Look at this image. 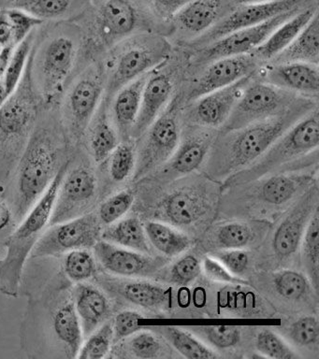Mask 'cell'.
Here are the masks:
<instances>
[{
    "mask_svg": "<svg viewBox=\"0 0 319 359\" xmlns=\"http://www.w3.org/2000/svg\"><path fill=\"white\" fill-rule=\"evenodd\" d=\"M318 11V6L315 4L299 11L279 25L259 47L251 53V55L260 64L269 63L295 39Z\"/></svg>",
    "mask_w": 319,
    "mask_h": 359,
    "instance_id": "484cf974",
    "label": "cell"
},
{
    "mask_svg": "<svg viewBox=\"0 0 319 359\" xmlns=\"http://www.w3.org/2000/svg\"><path fill=\"white\" fill-rule=\"evenodd\" d=\"M256 231L250 224L232 222L217 227L215 243L222 249H245L256 240Z\"/></svg>",
    "mask_w": 319,
    "mask_h": 359,
    "instance_id": "ab89813d",
    "label": "cell"
},
{
    "mask_svg": "<svg viewBox=\"0 0 319 359\" xmlns=\"http://www.w3.org/2000/svg\"><path fill=\"white\" fill-rule=\"evenodd\" d=\"M318 4V0H277V1L237 5L203 35L191 41L196 49L207 46L234 31L262 24L279 14L296 8H305Z\"/></svg>",
    "mask_w": 319,
    "mask_h": 359,
    "instance_id": "9c48e42d",
    "label": "cell"
},
{
    "mask_svg": "<svg viewBox=\"0 0 319 359\" xmlns=\"http://www.w3.org/2000/svg\"><path fill=\"white\" fill-rule=\"evenodd\" d=\"M114 345V331L111 320L97 327L83 339L78 359H102L107 358Z\"/></svg>",
    "mask_w": 319,
    "mask_h": 359,
    "instance_id": "f35d334b",
    "label": "cell"
},
{
    "mask_svg": "<svg viewBox=\"0 0 319 359\" xmlns=\"http://www.w3.org/2000/svg\"><path fill=\"white\" fill-rule=\"evenodd\" d=\"M203 266L207 277L211 280L231 283V285H247L245 280L229 272L217 258L210 257L204 258Z\"/></svg>",
    "mask_w": 319,
    "mask_h": 359,
    "instance_id": "db71d44e",
    "label": "cell"
},
{
    "mask_svg": "<svg viewBox=\"0 0 319 359\" xmlns=\"http://www.w3.org/2000/svg\"><path fill=\"white\" fill-rule=\"evenodd\" d=\"M109 158V174L114 182H125L135 170V151L130 143H119Z\"/></svg>",
    "mask_w": 319,
    "mask_h": 359,
    "instance_id": "7bdbcfd3",
    "label": "cell"
},
{
    "mask_svg": "<svg viewBox=\"0 0 319 359\" xmlns=\"http://www.w3.org/2000/svg\"><path fill=\"white\" fill-rule=\"evenodd\" d=\"M302 263L313 291L318 294L319 283V212L316 208L302 237Z\"/></svg>",
    "mask_w": 319,
    "mask_h": 359,
    "instance_id": "836d02e7",
    "label": "cell"
},
{
    "mask_svg": "<svg viewBox=\"0 0 319 359\" xmlns=\"http://www.w3.org/2000/svg\"><path fill=\"white\" fill-rule=\"evenodd\" d=\"M259 65L251 53L217 59L209 63L196 79L187 92L186 100L192 102L204 95L254 74L259 69Z\"/></svg>",
    "mask_w": 319,
    "mask_h": 359,
    "instance_id": "ac0fdd59",
    "label": "cell"
},
{
    "mask_svg": "<svg viewBox=\"0 0 319 359\" xmlns=\"http://www.w3.org/2000/svg\"><path fill=\"white\" fill-rule=\"evenodd\" d=\"M198 331L210 344L222 349L235 346L240 339V330L232 325H205Z\"/></svg>",
    "mask_w": 319,
    "mask_h": 359,
    "instance_id": "c3c4849f",
    "label": "cell"
},
{
    "mask_svg": "<svg viewBox=\"0 0 319 359\" xmlns=\"http://www.w3.org/2000/svg\"><path fill=\"white\" fill-rule=\"evenodd\" d=\"M75 55L76 50L71 39L57 36L50 42L41 64L47 88L55 90L62 86L74 67Z\"/></svg>",
    "mask_w": 319,
    "mask_h": 359,
    "instance_id": "4316f807",
    "label": "cell"
},
{
    "mask_svg": "<svg viewBox=\"0 0 319 359\" xmlns=\"http://www.w3.org/2000/svg\"><path fill=\"white\" fill-rule=\"evenodd\" d=\"M175 81L168 72H150L145 83L138 118L131 135L139 137L169 106L173 98Z\"/></svg>",
    "mask_w": 319,
    "mask_h": 359,
    "instance_id": "7402d4cb",
    "label": "cell"
},
{
    "mask_svg": "<svg viewBox=\"0 0 319 359\" xmlns=\"http://www.w3.org/2000/svg\"><path fill=\"white\" fill-rule=\"evenodd\" d=\"M15 48L12 45L2 48L1 53H0V79L4 78Z\"/></svg>",
    "mask_w": 319,
    "mask_h": 359,
    "instance_id": "6f0895ef",
    "label": "cell"
},
{
    "mask_svg": "<svg viewBox=\"0 0 319 359\" xmlns=\"http://www.w3.org/2000/svg\"><path fill=\"white\" fill-rule=\"evenodd\" d=\"M144 137L138 157H136L133 178L135 181L153 174L175 154L182 139L180 111L177 98L151 125Z\"/></svg>",
    "mask_w": 319,
    "mask_h": 359,
    "instance_id": "52a82bcc",
    "label": "cell"
},
{
    "mask_svg": "<svg viewBox=\"0 0 319 359\" xmlns=\"http://www.w3.org/2000/svg\"><path fill=\"white\" fill-rule=\"evenodd\" d=\"M201 264L194 255H186L172 266L170 278L179 285H189L201 274Z\"/></svg>",
    "mask_w": 319,
    "mask_h": 359,
    "instance_id": "f907efd6",
    "label": "cell"
},
{
    "mask_svg": "<svg viewBox=\"0 0 319 359\" xmlns=\"http://www.w3.org/2000/svg\"><path fill=\"white\" fill-rule=\"evenodd\" d=\"M72 300L83 339L90 335L100 325L110 320L111 304L110 299L99 285L90 282L74 283L72 287Z\"/></svg>",
    "mask_w": 319,
    "mask_h": 359,
    "instance_id": "603a6c76",
    "label": "cell"
},
{
    "mask_svg": "<svg viewBox=\"0 0 319 359\" xmlns=\"http://www.w3.org/2000/svg\"><path fill=\"white\" fill-rule=\"evenodd\" d=\"M2 48H4V47H2L1 45H0V53H1Z\"/></svg>",
    "mask_w": 319,
    "mask_h": 359,
    "instance_id": "94428289",
    "label": "cell"
},
{
    "mask_svg": "<svg viewBox=\"0 0 319 359\" xmlns=\"http://www.w3.org/2000/svg\"><path fill=\"white\" fill-rule=\"evenodd\" d=\"M97 180L86 165L67 168L60 182L49 226L91 212L97 198Z\"/></svg>",
    "mask_w": 319,
    "mask_h": 359,
    "instance_id": "30bf717a",
    "label": "cell"
},
{
    "mask_svg": "<svg viewBox=\"0 0 319 359\" xmlns=\"http://www.w3.org/2000/svg\"><path fill=\"white\" fill-rule=\"evenodd\" d=\"M159 21L170 22L175 14L191 0H142Z\"/></svg>",
    "mask_w": 319,
    "mask_h": 359,
    "instance_id": "11a10c76",
    "label": "cell"
},
{
    "mask_svg": "<svg viewBox=\"0 0 319 359\" xmlns=\"http://www.w3.org/2000/svg\"><path fill=\"white\" fill-rule=\"evenodd\" d=\"M96 285L103 291L118 296L125 302L147 309H161L169 305L172 291L166 286L144 280H120L109 274H97Z\"/></svg>",
    "mask_w": 319,
    "mask_h": 359,
    "instance_id": "44dd1931",
    "label": "cell"
},
{
    "mask_svg": "<svg viewBox=\"0 0 319 359\" xmlns=\"http://www.w3.org/2000/svg\"><path fill=\"white\" fill-rule=\"evenodd\" d=\"M118 144L116 131L106 118H102L94 128L90 139V151L94 161L97 164L106 161Z\"/></svg>",
    "mask_w": 319,
    "mask_h": 359,
    "instance_id": "60d3db41",
    "label": "cell"
},
{
    "mask_svg": "<svg viewBox=\"0 0 319 359\" xmlns=\"http://www.w3.org/2000/svg\"><path fill=\"white\" fill-rule=\"evenodd\" d=\"M288 337L297 346L318 348L319 342L318 319L313 316H302L288 328Z\"/></svg>",
    "mask_w": 319,
    "mask_h": 359,
    "instance_id": "f6af8a7d",
    "label": "cell"
},
{
    "mask_svg": "<svg viewBox=\"0 0 319 359\" xmlns=\"http://www.w3.org/2000/svg\"><path fill=\"white\" fill-rule=\"evenodd\" d=\"M102 86L94 79H83L69 95V109L78 125L85 126L99 105Z\"/></svg>",
    "mask_w": 319,
    "mask_h": 359,
    "instance_id": "1f68e13d",
    "label": "cell"
},
{
    "mask_svg": "<svg viewBox=\"0 0 319 359\" xmlns=\"http://www.w3.org/2000/svg\"><path fill=\"white\" fill-rule=\"evenodd\" d=\"M318 144L319 116L316 107L283 133L256 161L226 178L224 185L242 187L274 172L281 173L284 168L285 172H290V164L301 163L305 157L318 151Z\"/></svg>",
    "mask_w": 319,
    "mask_h": 359,
    "instance_id": "277c9868",
    "label": "cell"
},
{
    "mask_svg": "<svg viewBox=\"0 0 319 359\" xmlns=\"http://www.w3.org/2000/svg\"><path fill=\"white\" fill-rule=\"evenodd\" d=\"M161 332L179 353L189 359H212L219 358L214 351L186 330L177 327H162Z\"/></svg>",
    "mask_w": 319,
    "mask_h": 359,
    "instance_id": "d590c367",
    "label": "cell"
},
{
    "mask_svg": "<svg viewBox=\"0 0 319 359\" xmlns=\"http://www.w3.org/2000/svg\"><path fill=\"white\" fill-rule=\"evenodd\" d=\"M61 269L29 292L20 327L22 351L32 359H74L83 333Z\"/></svg>",
    "mask_w": 319,
    "mask_h": 359,
    "instance_id": "6da1fadb",
    "label": "cell"
},
{
    "mask_svg": "<svg viewBox=\"0 0 319 359\" xmlns=\"http://www.w3.org/2000/svg\"><path fill=\"white\" fill-rule=\"evenodd\" d=\"M30 49H32V45H30L29 39H26L16 46L15 52H13L9 66H8L6 72L2 78L5 88H6L9 95L15 92L19 83H20L27 58H29Z\"/></svg>",
    "mask_w": 319,
    "mask_h": 359,
    "instance_id": "7dc6e473",
    "label": "cell"
},
{
    "mask_svg": "<svg viewBox=\"0 0 319 359\" xmlns=\"http://www.w3.org/2000/svg\"><path fill=\"white\" fill-rule=\"evenodd\" d=\"M102 229L94 212L52 224L38 241L30 259H54L74 250H92L100 240Z\"/></svg>",
    "mask_w": 319,
    "mask_h": 359,
    "instance_id": "ba28073f",
    "label": "cell"
},
{
    "mask_svg": "<svg viewBox=\"0 0 319 359\" xmlns=\"http://www.w3.org/2000/svg\"><path fill=\"white\" fill-rule=\"evenodd\" d=\"M100 240L144 254L151 251L144 224L138 217L122 218L103 227Z\"/></svg>",
    "mask_w": 319,
    "mask_h": 359,
    "instance_id": "4dcf8cb0",
    "label": "cell"
},
{
    "mask_svg": "<svg viewBox=\"0 0 319 359\" xmlns=\"http://www.w3.org/2000/svg\"><path fill=\"white\" fill-rule=\"evenodd\" d=\"M215 129L196 126L181 139L172 157L155 171L156 181H175L194 172L208 158L217 133Z\"/></svg>",
    "mask_w": 319,
    "mask_h": 359,
    "instance_id": "5bb4252c",
    "label": "cell"
},
{
    "mask_svg": "<svg viewBox=\"0 0 319 359\" xmlns=\"http://www.w3.org/2000/svg\"><path fill=\"white\" fill-rule=\"evenodd\" d=\"M233 1L237 6L243 4H254V3L277 1V0H233Z\"/></svg>",
    "mask_w": 319,
    "mask_h": 359,
    "instance_id": "91938a15",
    "label": "cell"
},
{
    "mask_svg": "<svg viewBox=\"0 0 319 359\" xmlns=\"http://www.w3.org/2000/svg\"><path fill=\"white\" fill-rule=\"evenodd\" d=\"M301 10L304 8H296L279 14L262 24L234 31L207 46L198 48L194 58L195 63L209 64L228 56L249 55L259 47L279 25Z\"/></svg>",
    "mask_w": 319,
    "mask_h": 359,
    "instance_id": "8fae6325",
    "label": "cell"
},
{
    "mask_svg": "<svg viewBox=\"0 0 319 359\" xmlns=\"http://www.w3.org/2000/svg\"><path fill=\"white\" fill-rule=\"evenodd\" d=\"M235 7L233 0H191L175 14L170 22L181 33L196 39Z\"/></svg>",
    "mask_w": 319,
    "mask_h": 359,
    "instance_id": "ffe728a7",
    "label": "cell"
},
{
    "mask_svg": "<svg viewBox=\"0 0 319 359\" xmlns=\"http://www.w3.org/2000/svg\"><path fill=\"white\" fill-rule=\"evenodd\" d=\"M170 46L158 36H144L120 53L114 67L111 87L119 90L135 79L152 72L167 60Z\"/></svg>",
    "mask_w": 319,
    "mask_h": 359,
    "instance_id": "4fadbf2b",
    "label": "cell"
},
{
    "mask_svg": "<svg viewBox=\"0 0 319 359\" xmlns=\"http://www.w3.org/2000/svg\"><path fill=\"white\" fill-rule=\"evenodd\" d=\"M158 20L142 0H102L96 11L97 27L110 39L127 38Z\"/></svg>",
    "mask_w": 319,
    "mask_h": 359,
    "instance_id": "7c38bea8",
    "label": "cell"
},
{
    "mask_svg": "<svg viewBox=\"0 0 319 359\" xmlns=\"http://www.w3.org/2000/svg\"><path fill=\"white\" fill-rule=\"evenodd\" d=\"M312 98L304 97L290 111L270 119L217 135L208 154L207 170L215 180H226L247 168L288 128L316 108Z\"/></svg>",
    "mask_w": 319,
    "mask_h": 359,
    "instance_id": "7a4b0ae2",
    "label": "cell"
},
{
    "mask_svg": "<svg viewBox=\"0 0 319 359\" xmlns=\"http://www.w3.org/2000/svg\"><path fill=\"white\" fill-rule=\"evenodd\" d=\"M60 269L72 283L91 282L99 272L96 258L89 249L67 252L62 257Z\"/></svg>",
    "mask_w": 319,
    "mask_h": 359,
    "instance_id": "e575fe53",
    "label": "cell"
},
{
    "mask_svg": "<svg viewBox=\"0 0 319 359\" xmlns=\"http://www.w3.org/2000/svg\"><path fill=\"white\" fill-rule=\"evenodd\" d=\"M149 73L125 84L117 93L114 102V116L123 134H131L133 132L138 118L142 92Z\"/></svg>",
    "mask_w": 319,
    "mask_h": 359,
    "instance_id": "f546056e",
    "label": "cell"
},
{
    "mask_svg": "<svg viewBox=\"0 0 319 359\" xmlns=\"http://www.w3.org/2000/svg\"><path fill=\"white\" fill-rule=\"evenodd\" d=\"M316 208H318V187L315 182L299 196L274 233L273 248L278 259H290L298 251Z\"/></svg>",
    "mask_w": 319,
    "mask_h": 359,
    "instance_id": "9a60e30c",
    "label": "cell"
},
{
    "mask_svg": "<svg viewBox=\"0 0 319 359\" xmlns=\"http://www.w3.org/2000/svg\"><path fill=\"white\" fill-rule=\"evenodd\" d=\"M256 73V72H254ZM254 74L224 88L215 90L192 101L187 119L193 126L210 129L221 128L229 119Z\"/></svg>",
    "mask_w": 319,
    "mask_h": 359,
    "instance_id": "e0dca14e",
    "label": "cell"
},
{
    "mask_svg": "<svg viewBox=\"0 0 319 359\" xmlns=\"http://www.w3.org/2000/svg\"><path fill=\"white\" fill-rule=\"evenodd\" d=\"M144 318L142 313L134 311H123L117 313L111 320L114 331V344L142 330L139 322Z\"/></svg>",
    "mask_w": 319,
    "mask_h": 359,
    "instance_id": "681fc988",
    "label": "cell"
},
{
    "mask_svg": "<svg viewBox=\"0 0 319 359\" xmlns=\"http://www.w3.org/2000/svg\"><path fill=\"white\" fill-rule=\"evenodd\" d=\"M18 224L10 201L0 196V258L4 257L8 241Z\"/></svg>",
    "mask_w": 319,
    "mask_h": 359,
    "instance_id": "f5cc1de1",
    "label": "cell"
},
{
    "mask_svg": "<svg viewBox=\"0 0 319 359\" xmlns=\"http://www.w3.org/2000/svg\"><path fill=\"white\" fill-rule=\"evenodd\" d=\"M257 351L265 358L274 359L298 358L290 346H288L284 339L280 338L276 333L271 330H262L256 337L254 341Z\"/></svg>",
    "mask_w": 319,
    "mask_h": 359,
    "instance_id": "bcb514c9",
    "label": "cell"
},
{
    "mask_svg": "<svg viewBox=\"0 0 319 359\" xmlns=\"http://www.w3.org/2000/svg\"><path fill=\"white\" fill-rule=\"evenodd\" d=\"M304 97L265 83L254 73L221 131L234 130L278 116L290 111Z\"/></svg>",
    "mask_w": 319,
    "mask_h": 359,
    "instance_id": "8992f818",
    "label": "cell"
},
{
    "mask_svg": "<svg viewBox=\"0 0 319 359\" xmlns=\"http://www.w3.org/2000/svg\"><path fill=\"white\" fill-rule=\"evenodd\" d=\"M78 0H10L11 7L20 8L46 21L65 16Z\"/></svg>",
    "mask_w": 319,
    "mask_h": 359,
    "instance_id": "74e56055",
    "label": "cell"
},
{
    "mask_svg": "<svg viewBox=\"0 0 319 359\" xmlns=\"http://www.w3.org/2000/svg\"><path fill=\"white\" fill-rule=\"evenodd\" d=\"M144 230L149 243L166 257H176L191 245L189 236L161 222H147Z\"/></svg>",
    "mask_w": 319,
    "mask_h": 359,
    "instance_id": "d6a6232c",
    "label": "cell"
},
{
    "mask_svg": "<svg viewBox=\"0 0 319 359\" xmlns=\"http://www.w3.org/2000/svg\"><path fill=\"white\" fill-rule=\"evenodd\" d=\"M135 196L130 190L121 191L109 196L100 204L97 210V217L103 227L116 223L127 215L133 207Z\"/></svg>",
    "mask_w": 319,
    "mask_h": 359,
    "instance_id": "b9f144b4",
    "label": "cell"
},
{
    "mask_svg": "<svg viewBox=\"0 0 319 359\" xmlns=\"http://www.w3.org/2000/svg\"><path fill=\"white\" fill-rule=\"evenodd\" d=\"M127 347L131 355L142 359L162 358L166 353V347L158 336L142 330L130 336Z\"/></svg>",
    "mask_w": 319,
    "mask_h": 359,
    "instance_id": "ee69618b",
    "label": "cell"
},
{
    "mask_svg": "<svg viewBox=\"0 0 319 359\" xmlns=\"http://www.w3.org/2000/svg\"><path fill=\"white\" fill-rule=\"evenodd\" d=\"M34 115V104L27 94L11 95L0 107V140L15 139L26 133Z\"/></svg>",
    "mask_w": 319,
    "mask_h": 359,
    "instance_id": "83f0119b",
    "label": "cell"
},
{
    "mask_svg": "<svg viewBox=\"0 0 319 359\" xmlns=\"http://www.w3.org/2000/svg\"><path fill=\"white\" fill-rule=\"evenodd\" d=\"M210 202L203 188L182 187L165 198L162 215L178 226L197 224L209 212Z\"/></svg>",
    "mask_w": 319,
    "mask_h": 359,
    "instance_id": "cb8c5ba5",
    "label": "cell"
},
{
    "mask_svg": "<svg viewBox=\"0 0 319 359\" xmlns=\"http://www.w3.org/2000/svg\"><path fill=\"white\" fill-rule=\"evenodd\" d=\"M60 148L48 131L40 129L30 137L19 161L13 201L18 223L46 192L63 164Z\"/></svg>",
    "mask_w": 319,
    "mask_h": 359,
    "instance_id": "5b68a950",
    "label": "cell"
},
{
    "mask_svg": "<svg viewBox=\"0 0 319 359\" xmlns=\"http://www.w3.org/2000/svg\"><path fill=\"white\" fill-rule=\"evenodd\" d=\"M92 252L100 268L116 277L152 276L167 263L164 258L154 257L102 240L95 244Z\"/></svg>",
    "mask_w": 319,
    "mask_h": 359,
    "instance_id": "2e32d148",
    "label": "cell"
},
{
    "mask_svg": "<svg viewBox=\"0 0 319 359\" xmlns=\"http://www.w3.org/2000/svg\"><path fill=\"white\" fill-rule=\"evenodd\" d=\"M0 45L2 47L9 46V45L16 47L15 28H13L8 8L0 10Z\"/></svg>",
    "mask_w": 319,
    "mask_h": 359,
    "instance_id": "9f6ffc18",
    "label": "cell"
},
{
    "mask_svg": "<svg viewBox=\"0 0 319 359\" xmlns=\"http://www.w3.org/2000/svg\"><path fill=\"white\" fill-rule=\"evenodd\" d=\"M215 257L229 272L239 277L247 271L250 257L243 249H224L215 254Z\"/></svg>",
    "mask_w": 319,
    "mask_h": 359,
    "instance_id": "816d5d0a",
    "label": "cell"
},
{
    "mask_svg": "<svg viewBox=\"0 0 319 359\" xmlns=\"http://www.w3.org/2000/svg\"><path fill=\"white\" fill-rule=\"evenodd\" d=\"M273 287L280 297L290 302L306 299L313 289L305 275L292 269L276 272L273 275Z\"/></svg>",
    "mask_w": 319,
    "mask_h": 359,
    "instance_id": "8d00e7d4",
    "label": "cell"
},
{
    "mask_svg": "<svg viewBox=\"0 0 319 359\" xmlns=\"http://www.w3.org/2000/svg\"><path fill=\"white\" fill-rule=\"evenodd\" d=\"M9 97L10 95H8L6 88H5L4 81H2V79H0V107L4 105L5 101H6Z\"/></svg>",
    "mask_w": 319,
    "mask_h": 359,
    "instance_id": "680465c9",
    "label": "cell"
},
{
    "mask_svg": "<svg viewBox=\"0 0 319 359\" xmlns=\"http://www.w3.org/2000/svg\"><path fill=\"white\" fill-rule=\"evenodd\" d=\"M315 179L308 174L276 173L257 180L254 195L271 206H282L304 193Z\"/></svg>",
    "mask_w": 319,
    "mask_h": 359,
    "instance_id": "d4e9b609",
    "label": "cell"
},
{
    "mask_svg": "<svg viewBox=\"0 0 319 359\" xmlns=\"http://www.w3.org/2000/svg\"><path fill=\"white\" fill-rule=\"evenodd\" d=\"M302 62L318 65L319 62V18L318 11L298 34L295 39L283 52L269 63Z\"/></svg>",
    "mask_w": 319,
    "mask_h": 359,
    "instance_id": "f1b7e54d",
    "label": "cell"
},
{
    "mask_svg": "<svg viewBox=\"0 0 319 359\" xmlns=\"http://www.w3.org/2000/svg\"><path fill=\"white\" fill-rule=\"evenodd\" d=\"M257 79L305 97H316L319 90L318 65L287 62L266 63L257 70Z\"/></svg>",
    "mask_w": 319,
    "mask_h": 359,
    "instance_id": "d6986e66",
    "label": "cell"
},
{
    "mask_svg": "<svg viewBox=\"0 0 319 359\" xmlns=\"http://www.w3.org/2000/svg\"><path fill=\"white\" fill-rule=\"evenodd\" d=\"M69 167L64 163L43 195L16 226L8 241L6 251L0 258V293L18 297L27 261L41 235L49 226L53 208L61 181Z\"/></svg>",
    "mask_w": 319,
    "mask_h": 359,
    "instance_id": "3957f363",
    "label": "cell"
}]
</instances>
